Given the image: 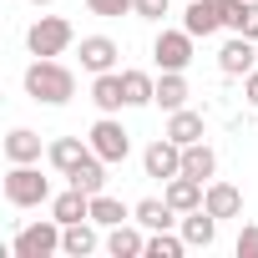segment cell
<instances>
[{"label":"cell","instance_id":"1","mask_svg":"<svg viewBox=\"0 0 258 258\" xmlns=\"http://www.w3.org/2000/svg\"><path fill=\"white\" fill-rule=\"evenodd\" d=\"M26 96L36 106H66L76 96V71L66 61H56V56H36L26 66Z\"/></svg>","mask_w":258,"mask_h":258},{"label":"cell","instance_id":"2","mask_svg":"<svg viewBox=\"0 0 258 258\" xmlns=\"http://www.w3.org/2000/svg\"><path fill=\"white\" fill-rule=\"evenodd\" d=\"M6 203L11 208H41V203H51V177H41L36 162H11V172H6Z\"/></svg>","mask_w":258,"mask_h":258},{"label":"cell","instance_id":"3","mask_svg":"<svg viewBox=\"0 0 258 258\" xmlns=\"http://www.w3.org/2000/svg\"><path fill=\"white\" fill-rule=\"evenodd\" d=\"M86 142H91V152L101 157V162H126V157H132V132H126V126H121V116H96L91 121V132H86Z\"/></svg>","mask_w":258,"mask_h":258},{"label":"cell","instance_id":"4","mask_svg":"<svg viewBox=\"0 0 258 258\" xmlns=\"http://www.w3.org/2000/svg\"><path fill=\"white\" fill-rule=\"evenodd\" d=\"M192 46H198V36H192L187 26H162L157 41H152L157 71H187V66H192Z\"/></svg>","mask_w":258,"mask_h":258},{"label":"cell","instance_id":"5","mask_svg":"<svg viewBox=\"0 0 258 258\" xmlns=\"http://www.w3.org/2000/svg\"><path fill=\"white\" fill-rule=\"evenodd\" d=\"M11 253H16V258H51V253H61V223H56V218L26 223V228L11 238Z\"/></svg>","mask_w":258,"mask_h":258},{"label":"cell","instance_id":"6","mask_svg":"<svg viewBox=\"0 0 258 258\" xmlns=\"http://www.w3.org/2000/svg\"><path fill=\"white\" fill-rule=\"evenodd\" d=\"M76 41V26L66 16H41L31 31H26V46L31 56H66V46Z\"/></svg>","mask_w":258,"mask_h":258},{"label":"cell","instance_id":"7","mask_svg":"<svg viewBox=\"0 0 258 258\" xmlns=\"http://www.w3.org/2000/svg\"><path fill=\"white\" fill-rule=\"evenodd\" d=\"M142 172H147V177H157V182L177 177V172H182V147H177V142L162 132V137H157V142L142 152Z\"/></svg>","mask_w":258,"mask_h":258},{"label":"cell","instance_id":"8","mask_svg":"<svg viewBox=\"0 0 258 258\" xmlns=\"http://www.w3.org/2000/svg\"><path fill=\"white\" fill-rule=\"evenodd\" d=\"M253 66H258V41H248V36H228L223 51H218V71H223V76H248Z\"/></svg>","mask_w":258,"mask_h":258},{"label":"cell","instance_id":"9","mask_svg":"<svg viewBox=\"0 0 258 258\" xmlns=\"http://www.w3.org/2000/svg\"><path fill=\"white\" fill-rule=\"evenodd\" d=\"M116 61H121V46L111 36H81V71L101 76V71H116Z\"/></svg>","mask_w":258,"mask_h":258},{"label":"cell","instance_id":"10","mask_svg":"<svg viewBox=\"0 0 258 258\" xmlns=\"http://www.w3.org/2000/svg\"><path fill=\"white\" fill-rule=\"evenodd\" d=\"M182 26H187L198 41H208V36H218V31H223V6H218V0H187Z\"/></svg>","mask_w":258,"mask_h":258},{"label":"cell","instance_id":"11","mask_svg":"<svg viewBox=\"0 0 258 258\" xmlns=\"http://www.w3.org/2000/svg\"><path fill=\"white\" fill-rule=\"evenodd\" d=\"M132 223H142L147 233H157V228H177L182 213H177L167 198H142V203H132Z\"/></svg>","mask_w":258,"mask_h":258},{"label":"cell","instance_id":"12","mask_svg":"<svg viewBox=\"0 0 258 258\" xmlns=\"http://www.w3.org/2000/svg\"><path fill=\"white\" fill-rule=\"evenodd\" d=\"M96 248H106V243L96 238V223H91V218H81V223H66V228H61V253H66V258H91Z\"/></svg>","mask_w":258,"mask_h":258},{"label":"cell","instance_id":"13","mask_svg":"<svg viewBox=\"0 0 258 258\" xmlns=\"http://www.w3.org/2000/svg\"><path fill=\"white\" fill-rule=\"evenodd\" d=\"M106 253L111 258H142L147 253V228L137 223H116V228H106Z\"/></svg>","mask_w":258,"mask_h":258},{"label":"cell","instance_id":"14","mask_svg":"<svg viewBox=\"0 0 258 258\" xmlns=\"http://www.w3.org/2000/svg\"><path fill=\"white\" fill-rule=\"evenodd\" d=\"M91 101H96V111L116 116V111L126 106V86H121V71H101V76H91Z\"/></svg>","mask_w":258,"mask_h":258},{"label":"cell","instance_id":"15","mask_svg":"<svg viewBox=\"0 0 258 258\" xmlns=\"http://www.w3.org/2000/svg\"><path fill=\"white\" fill-rule=\"evenodd\" d=\"M162 198H167V203H172L177 213H192V208H203V198H208V182H198V177L177 172V177H167Z\"/></svg>","mask_w":258,"mask_h":258},{"label":"cell","instance_id":"16","mask_svg":"<svg viewBox=\"0 0 258 258\" xmlns=\"http://www.w3.org/2000/svg\"><path fill=\"white\" fill-rule=\"evenodd\" d=\"M203 208L223 223V218H243V192L233 187V182H223V177H213L208 182V198H203Z\"/></svg>","mask_w":258,"mask_h":258},{"label":"cell","instance_id":"17","mask_svg":"<svg viewBox=\"0 0 258 258\" xmlns=\"http://www.w3.org/2000/svg\"><path fill=\"white\" fill-rule=\"evenodd\" d=\"M177 233L187 238V248H213V243H218V218H213L208 208H192V213H182Z\"/></svg>","mask_w":258,"mask_h":258},{"label":"cell","instance_id":"18","mask_svg":"<svg viewBox=\"0 0 258 258\" xmlns=\"http://www.w3.org/2000/svg\"><path fill=\"white\" fill-rule=\"evenodd\" d=\"M162 132H167L177 147H192V142H203V137H208V126H203V111L182 106V111H167V126H162Z\"/></svg>","mask_w":258,"mask_h":258},{"label":"cell","instance_id":"19","mask_svg":"<svg viewBox=\"0 0 258 258\" xmlns=\"http://www.w3.org/2000/svg\"><path fill=\"white\" fill-rule=\"evenodd\" d=\"M106 167H111V162H101L96 152H86V157L66 172V182H71V187H81V192H106Z\"/></svg>","mask_w":258,"mask_h":258},{"label":"cell","instance_id":"20","mask_svg":"<svg viewBox=\"0 0 258 258\" xmlns=\"http://www.w3.org/2000/svg\"><path fill=\"white\" fill-rule=\"evenodd\" d=\"M51 218L66 228V223H81V218H91V192H81V187H66V192H56L51 198Z\"/></svg>","mask_w":258,"mask_h":258},{"label":"cell","instance_id":"21","mask_svg":"<svg viewBox=\"0 0 258 258\" xmlns=\"http://www.w3.org/2000/svg\"><path fill=\"white\" fill-rule=\"evenodd\" d=\"M6 162H41V132L11 126V132H6Z\"/></svg>","mask_w":258,"mask_h":258},{"label":"cell","instance_id":"22","mask_svg":"<svg viewBox=\"0 0 258 258\" xmlns=\"http://www.w3.org/2000/svg\"><path fill=\"white\" fill-rule=\"evenodd\" d=\"M187 96H192V91H187V76H182V71H162V76H157V101H152V106H162V111H182Z\"/></svg>","mask_w":258,"mask_h":258},{"label":"cell","instance_id":"23","mask_svg":"<svg viewBox=\"0 0 258 258\" xmlns=\"http://www.w3.org/2000/svg\"><path fill=\"white\" fill-rule=\"evenodd\" d=\"M182 172H187V177H198V182H213V177H218V152H213L208 142L182 147Z\"/></svg>","mask_w":258,"mask_h":258},{"label":"cell","instance_id":"24","mask_svg":"<svg viewBox=\"0 0 258 258\" xmlns=\"http://www.w3.org/2000/svg\"><path fill=\"white\" fill-rule=\"evenodd\" d=\"M121 86H126V106H152V101H157V76H152V71L126 66V71H121Z\"/></svg>","mask_w":258,"mask_h":258},{"label":"cell","instance_id":"25","mask_svg":"<svg viewBox=\"0 0 258 258\" xmlns=\"http://www.w3.org/2000/svg\"><path fill=\"white\" fill-rule=\"evenodd\" d=\"M91 223L96 228H116V223H132V208L111 192H91Z\"/></svg>","mask_w":258,"mask_h":258},{"label":"cell","instance_id":"26","mask_svg":"<svg viewBox=\"0 0 258 258\" xmlns=\"http://www.w3.org/2000/svg\"><path fill=\"white\" fill-rule=\"evenodd\" d=\"M86 152H91V142H81V137H56V142L46 147V157H51V167H56L61 177H66V172H71Z\"/></svg>","mask_w":258,"mask_h":258},{"label":"cell","instance_id":"27","mask_svg":"<svg viewBox=\"0 0 258 258\" xmlns=\"http://www.w3.org/2000/svg\"><path fill=\"white\" fill-rule=\"evenodd\" d=\"M182 253H187V238L182 233H172V228L147 233V258H182Z\"/></svg>","mask_w":258,"mask_h":258},{"label":"cell","instance_id":"28","mask_svg":"<svg viewBox=\"0 0 258 258\" xmlns=\"http://www.w3.org/2000/svg\"><path fill=\"white\" fill-rule=\"evenodd\" d=\"M86 11L101 21H116V16H132V0H86Z\"/></svg>","mask_w":258,"mask_h":258},{"label":"cell","instance_id":"29","mask_svg":"<svg viewBox=\"0 0 258 258\" xmlns=\"http://www.w3.org/2000/svg\"><path fill=\"white\" fill-rule=\"evenodd\" d=\"M218 6H223V31H243V16H248V0H218Z\"/></svg>","mask_w":258,"mask_h":258},{"label":"cell","instance_id":"30","mask_svg":"<svg viewBox=\"0 0 258 258\" xmlns=\"http://www.w3.org/2000/svg\"><path fill=\"white\" fill-rule=\"evenodd\" d=\"M172 11V0H132V16L137 21H162Z\"/></svg>","mask_w":258,"mask_h":258},{"label":"cell","instance_id":"31","mask_svg":"<svg viewBox=\"0 0 258 258\" xmlns=\"http://www.w3.org/2000/svg\"><path fill=\"white\" fill-rule=\"evenodd\" d=\"M238 258H258V223H243V233H238Z\"/></svg>","mask_w":258,"mask_h":258},{"label":"cell","instance_id":"32","mask_svg":"<svg viewBox=\"0 0 258 258\" xmlns=\"http://www.w3.org/2000/svg\"><path fill=\"white\" fill-rule=\"evenodd\" d=\"M238 36L258 41V0H248V16H243V31H238Z\"/></svg>","mask_w":258,"mask_h":258},{"label":"cell","instance_id":"33","mask_svg":"<svg viewBox=\"0 0 258 258\" xmlns=\"http://www.w3.org/2000/svg\"><path fill=\"white\" fill-rule=\"evenodd\" d=\"M243 96H248V106H258V66L243 76Z\"/></svg>","mask_w":258,"mask_h":258},{"label":"cell","instance_id":"34","mask_svg":"<svg viewBox=\"0 0 258 258\" xmlns=\"http://www.w3.org/2000/svg\"><path fill=\"white\" fill-rule=\"evenodd\" d=\"M31 6H56V0H31Z\"/></svg>","mask_w":258,"mask_h":258}]
</instances>
